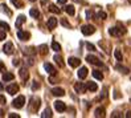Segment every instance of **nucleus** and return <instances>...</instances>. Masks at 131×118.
Masks as SVG:
<instances>
[{"instance_id": "nucleus-14", "label": "nucleus", "mask_w": 131, "mask_h": 118, "mask_svg": "<svg viewBox=\"0 0 131 118\" xmlns=\"http://www.w3.org/2000/svg\"><path fill=\"white\" fill-rule=\"evenodd\" d=\"M3 51L5 54H12L13 53V44L12 43H7L4 46H3Z\"/></svg>"}, {"instance_id": "nucleus-15", "label": "nucleus", "mask_w": 131, "mask_h": 118, "mask_svg": "<svg viewBox=\"0 0 131 118\" xmlns=\"http://www.w3.org/2000/svg\"><path fill=\"white\" fill-rule=\"evenodd\" d=\"M88 73H89L88 68H86V66H82V68L78 70V78H81V80H83V78H86Z\"/></svg>"}, {"instance_id": "nucleus-17", "label": "nucleus", "mask_w": 131, "mask_h": 118, "mask_svg": "<svg viewBox=\"0 0 131 118\" xmlns=\"http://www.w3.org/2000/svg\"><path fill=\"white\" fill-rule=\"evenodd\" d=\"M57 27V19L56 17H50L48 20V28L49 29H54Z\"/></svg>"}, {"instance_id": "nucleus-33", "label": "nucleus", "mask_w": 131, "mask_h": 118, "mask_svg": "<svg viewBox=\"0 0 131 118\" xmlns=\"http://www.w3.org/2000/svg\"><path fill=\"white\" fill-rule=\"evenodd\" d=\"M49 11H50V12H53V13H60V12H61V11L57 8V7H56V5H53V4L49 7Z\"/></svg>"}, {"instance_id": "nucleus-3", "label": "nucleus", "mask_w": 131, "mask_h": 118, "mask_svg": "<svg viewBox=\"0 0 131 118\" xmlns=\"http://www.w3.org/2000/svg\"><path fill=\"white\" fill-rule=\"evenodd\" d=\"M109 33L111 35V36H122V35H125L126 33V29L125 28H118V27H113V28H110L109 29Z\"/></svg>"}, {"instance_id": "nucleus-1", "label": "nucleus", "mask_w": 131, "mask_h": 118, "mask_svg": "<svg viewBox=\"0 0 131 118\" xmlns=\"http://www.w3.org/2000/svg\"><path fill=\"white\" fill-rule=\"evenodd\" d=\"M86 61L89 64H93V65H97V66H103V62L99 60L98 57L93 56V54H88L86 56Z\"/></svg>"}, {"instance_id": "nucleus-38", "label": "nucleus", "mask_w": 131, "mask_h": 118, "mask_svg": "<svg viewBox=\"0 0 131 118\" xmlns=\"http://www.w3.org/2000/svg\"><path fill=\"white\" fill-rule=\"evenodd\" d=\"M5 31H0V40H4V38H5Z\"/></svg>"}, {"instance_id": "nucleus-27", "label": "nucleus", "mask_w": 131, "mask_h": 118, "mask_svg": "<svg viewBox=\"0 0 131 118\" xmlns=\"http://www.w3.org/2000/svg\"><path fill=\"white\" fill-rule=\"evenodd\" d=\"M52 115H53V114H52V110H50L49 107L45 109L44 112H42V114H41V117H42V118H50Z\"/></svg>"}, {"instance_id": "nucleus-24", "label": "nucleus", "mask_w": 131, "mask_h": 118, "mask_svg": "<svg viewBox=\"0 0 131 118\" xmlns=\"http://www.w3.org/2000/svg\"><path fill=\"white\" fill-rule=\"evenodd\" d=\"M86 86H88V89H89L90 92H97V90H98V85H97L95 82H91V81H90V82H88Z\"/></svg>"}, {"instance_id": "nucleus-22", "label": "nucleus", "mask_w": 131, "mask_h": 118, "mask_svg": "<svg viewBox=\"0 0 131 118\" xmlns=\"http://www.w3.org/2000/svg\"><path fill=\"white\" fill-rule=\"evenodd\" d=\"M115 69H117V70H119V72L121 73H123V74H128V72H130V69L128 68H126V66H122V65H117V66H115Z\"/></svg>"}, {"instance_id": "nucleus-8", "label": "nucleus", "mask_w": 131, "mask_h": 118, "mask_svg": "<svg viewBox=\"0 0 131 118\" xmlns=\"http://www.w3.org/2000/svg\"><path fill=\"white\" fill-rule=\"evenodd\" d=\"M86 89H88V86L85 85V84H82V82H77V84L74 85V90H75L77 93H80V94L85 93V92H86Z\"/></svg>"}, {"instance_id": "nucleus-21", "label": "nucleus", "mask_w": 131, "mask_h": 118, "mask_svg": "<svg viewBox=\"0 0 131 118\" xmlns=\"http://www.w3.org/2000/svg\"><path fill=\"white\" fill-rule=\"evenodd\" d=\"M29 15H30L33 19H38V17H40V11H38L37 8H32V9L29 11Z\"/></svg>"}, {"instance_id": "nucleus-36", "label": "nucleus", "mask_w": 131, "mask_h": 118, "mask_svg": "<svg viewBox=\"0 0 131 118\" xmlns=\"http://www.w3.org/2000/svg\"><path fill=\"white\" fill-rule=\"evenodd\" d=\"M61 24H62L64 27H66V28H70V24H69V23H68L65 19H62V20H61Z\"/></svg>"}, {"instance_id": "nucleus-12", "label": "nucleus", "mask_w": 131, "mask_h": 118, "mask_svg": "<svg viewBox=\"0 0 131 118\" xmlns=\"http://www.w3.org/2000/svg\"><path fill=\"white\" fill-rule=\"evenodd\" d=\"M44 68H45V70H47V72H48L49 74H53V76H54V74L57 73L56 68L53 66L52 64H49V62H45V64H44Z\"/></svg>"}, {"instance_id": "nucleus-34", "label": "nucleus", "mask_w": 131, "mask_h": 118, "mask_svg": "<svg viewBox=\"0 0 131 118\" xmlns=\"http://www.w3.org/2000/svg\"><path fill=\"white\" fill-rule=\"evenodd\" d=\"M86 48H88L90 52H94V51H95V46H94L93 44H90V43H86Z\"/></svg>"}, {"instance_id": "nucleus-16", "label": "nucleus", "mask_w": 131, "mask_h": 118, "mask_svg": "<svg viewBox=\"0 0 131 118\" xmlns=\"http://www.w3.org/2000/svg\"><path fill=\"white\" fill-rule=\"evenodd\" d=\"M105 114H106L105 107H97V109H95V112H94V115H95L97 118H99V117H105Z\"/></svg>"}, {"instance_id": "nucleus-25", "label": "nucleus", "mask_w": 131, "mask_h": 118, "mask_svg": "<svg viewBox=\"0 0 131 118\" xmlns=\"http://www.w3.org/2000/svg\"><path fill=\"white\" fill-rule=\"evenodd\" d=\"M24 23H25V16H24V15H20V16L16 19V27L20 28V25L24 24Z\"/></svg>"}, {"instance_id": "nucleus-41", "label": "nucleus", "mask_w": 131, "mask_h": 118, "mask_svg": "<svg viewBox=\"0 0 131 118\" xmlns=\"http://www.w3.org/2000/svg\"><path fill=\"white\" fill-rule=\"evenodd\" d=\"M86 16H88V19H90L91 16H93V12H91V11H88V12H86Z\"/></svg>"}, {"instance_id": "nucleus-28", "label": "nucleus", "mask_w": 131, "mask_h": 118, "mask_svg": "<svg viewBox=\"0 0 131 118\" xmlns=\"http://www.w3.org/2000/svg\"><path fill=\"white\" fill-rule=\"evenodd\" d=\"M95 17L101 19V20H106V19H107V13H106V12H103V11H99V12L95 15Z\"/></svg>"}, {"instance_id": "nucleus-40", "label": "nucleus", "mask_w": 131, "mask_h": 118, "mask_svg": "<svg viewBox=\"0 0 131 118\" xmlns=\"http://www.w3.org/2000/svg\"><path fill=\"white\" fill-rule=\"evenodd\" d=\"M2 70H4V62L0 60V72H2Z\"/></svg>"}, {"instance_id": "nucleus-11", "label": "nucleus", "mask_w": 131, "mask_h": 118, "mask_svg": "<svg viewBox=\"0 0 131 118\" xmlns=\"http://www.w3.org/2000/svg\"><path fill=\"white\" fill-rule=\"evenodd\" d=\"M54 109L57 110V112L62 113V112H65V110H66V105L64 104L62 101H56L54 102Z\"/></svg>"}, {"instance_id": "nucleus-29", "label": "nucleus", "mask_w": 131, "mask_h": 118, "mask_svg": "<svg viewBox=\"0 0 131 118\" xmlns=\"http://www.w3.org/2000/svg\"><path fill=\"white\" fill-rule=\"evenodd\" d=\"M52 49L56 51V52H60V51H61V45H60L58 43H56V41H53V43H52Z\"/></svg>"}, {"instance_id": "nucleus-47", "label": "nucleus", "mask_w": 131, "mask_h": 118, "mask_svg": "<svg viewBox=\"0 0 131 118\" xmlns=\"http://www.w3.org/2000/svg\"><path fill=\"white\" fill-rule=\"evenodd\" d=\"M3 89H4V86H3V85H2V84H0V92H2V90H3Z\"/></svg>"}, {"instance_id": "nucleus-44", "label": "nucleus", "mask_w": 131, "mask_h": 118, "mask_svg": "<svg viewBox=\"0 0 131 118\" xmlns=\"http://www.w3.org/2000/svg\"><path fill=\"white\" fill-rule=\"evenodd\" d=\"M68 0H58V4H66Z\"/></svg>"}, {"instance_id": "nucleus-26", "label": "nucleus", "mask_w": 131, "mask_h": 118, "mask_svg": "<svg viewBox=\"0 0 131 118\" xmlns=\"http://www.w3.org/2000/svg\"><path fill=\"white\" fill-rule=\"evenodd\" d=\"M65 11L68 15H70V16H73V15L75 13V8H74V5H66L65 7Z\"/></svg>"}, {"instance_id": "nucleus-10", "label": "nucleus", "mask_w": 131, "mask_h": 118, "mask_svg": "<svg viewBox=\"0 0 131 118\" xmlns=\"http://www.w3.org/2000/svg\"><path fill=\"white\" fill-rule=\"evenodd\" d=\"M68 64L70 65L72 68H77V66H80V64H81V60H80V58H77V57H69V60H68Z\"/></svg>"}, {"instance_id": "nucleus-45", "label": "nucleus", "mask_w": 131, "mask_h": 118, "mask_svg": "<svg viewBox=\"0 0 131 118\" xmlns=\"http://www.w3.org/2000/svg\"><path fill=\"white\" fill-rule=\"evenodd\" d=\"M111 117H121V115H119V113H117V112H114V113L111 114Z\"/></svg>"}, {"instance_id": "nucleus-2", "label": "nucleus", "mask_w": 131, "mask_h": 118, "mask_svg": "<svg viewBox=\"0 0 131 118\" xmlns=\"http://www.w3.org/2000/svg\"><path fill=\"white\" fill-rule=\"evenodd\" d=\"M24 104H25V97L24 96H19L17 98H15L12 101V106L16 107V109H21L24 106Z\"/></svg>"}, {"instance_id": "nucleus-9", "label": "nucleus", "mask_w": 131, "mask_h": 118, "mask_svg": "<svg viewBox=\"0 0 131 118\" xmlns=\"http://www.w3.org/2000/svg\"><path fill=\"white\" fill-rule=\"evenodd\" d=\"M17 37L20 38L21 41H27V40H29L30 33L27 32V31H19V32H17Z\"/></svg>"}, {"instance_id": "nucleus-20", "label": "nucleus", "mask_w": 131, "mask_h": 118, "mask_svg": "<svg viewBox=\"0 0 131 118\" xmlns=\"http://www.w3.org/2000/svg\"><path fill=\"white\" fill-rule=\"evenodd\" d=\"M93 76H94V78H97V80H99V81H102L103 80V73L101 72V70H93Z\"/></svg>"}, {"instance_id": "nucleus-18", "label": "nucleus", "mask_w": 131, "mask_h": 118, "mask_svg": "<svg viewBox=\"0 0 131 118\" xmlns=\"http://www.w3.org/2000/svg\"><path fill=\"white\" fill-rule=\"evenodd\" d=\"M53 60H54V61L57 62V65H58L60 68H64V65H65V64H64V61H62V57H61L60 54H56V56L53 57Z\"/></svg>"}, {"instance_id": "nucleus-7", "label": "nucleus", "mask_w": 131, "mask_h": 118, "mask_svg": "<svg viewBox=\"0 0 131 118\" xmlns=\"http://www.w3.org/2000/svg\"><path fill=\"white\" fill-rule=\"evenodd\" d=\"M5 90L8 92L11 96H15V94L19 92V85H17V84H11V85H8V86L5 88Z\"/></svg>"}, {"instance_id": "nucleus-43", "label": "nucleus", "mask_w": 131, "mask_h": 118, "mask_svg": "<svg viewBox=\"0 0 131 118\" xmlns=\"http://www.w3.org/2000/svg\"><path fill=\"white\" fill-rule=\"evenodd\" d=\"M126 118H131V110H128V112L126 113Z\"/></svg>"}, {"instance_id": "nucleus-23", "label": "nucleus", "mask_w": 131, "mask_h": 118, "mask_svg": "<svg viewBox=\"0 0 131 118\" xmlns=\"http://www.w3.org/2000/svg\"><path fill=\"white\" fill-rule=\"evenodd\" d=\"M0 11L4 12V13H7L8 16H12V11L8 9V7H7L5 4H0Z\"/></svg>"}, {"instance_id": "nucleus-32", "label": "nucleus", "mask_w": 131, "mask_h": 118, "mask_svg": "<svg viewBox=\"0 0 131 118\" xmlns=\"http://www.w3.org/2000/svg\"><path fill=\"white\" fill-rule=\"evenodd\" d=\"M0 28H3L4 31H9V29H11V28H9V25L7 24L5 21H0Z\"/></svg>"}, {"instance_id": "nucleus-37", "label": "nucleus", "mask_w": 131, "mask_h": 118, "mask_svg": "<svg viewBox=\"0 0 131 118\" xmlns=\"http://www.w3.org/2000/svg\"><path fill=\"white\" fill-rule=\"evenodd\" d=\"M40 49H41V53L42 54H47V45H41Z\"/></svg>"}, {"instance_id": "nucleus-31", "label": "nucleus", "mask_w": 131, "mask_h": 118, "mask_svg": "<svg viewBox=\"0 0 131 118\" xmlns=\"http://www.w3.org/2000/svg\"><path fill=\"white\" fill-rule=\"evenodd\" d=\"M11 3L16 7V8H21L23 7V3H21V0H11Z\"/></svg>"}, {"instance_id": "nucleus-42", "label": "nucleus", "mask_w": 131, "mask_h": 118, "mask_svg": "<svg viewBox=\"0 0 131 118\" xmlns=\"http://www.w3.org/2000/svg\"><path fill=\"white\" fill-rule=\"evenodd\" d=\"M0 102H2V104H5V98L3 96H0Z\"/></svg>"}, {"instance_id": "nucleus-48", "label": "nucleus", "mask_w": 131, "mask_h": 118, "mask_svg": "<svg viewBox=\"0 0 131 118\" xmlns=\"http://www.w3.org/2000/svg\"><path fill=\"white\" fill-rule=\"evenodd\" d=\"M73 2H77V3H82V0H73Z\"/></svg>"}, {"instance_id": "nucleus-46", "label": "nucleus", "mask_w": 131, "mask_h": 118, "mask_svg": "<svg viewBox=\"0 0 131 118\" xmlns=\"http://www.w3.org/2000/svg\"><path fill=\"white\" fill-rule=\"evenodd\" d=\"M19 61H20V60H17V58H16V60H13V65H16V66H17V65H19Z\"/></svg>"}, {"instance_id": "nucleus-13", "label": "nucleus", "mask_w": 131, "mask_h": 118, "mask_svg": "<svg viewBox=\"0 0 131 118\" xmlns=\"http://www.w3.org/2000/svg\"><path fill=\"white\" fill-rule=\"evenodd\" d=\"M50 93L53 94V96H56V97H62V96H65V90H64L62 88H53Z\"/></svg>"}, {"instance_id": "nucleus-35", "label": "nucleus", "mask_w": 131, "mask_h": 118, "mask_svg": "<svg viewBox=\"0 0 131 118\" xmlns=\"http://www.w3.org/2000/svg\"><path fill=\"white\" fill-rule=\"evenodd\" d=\"M38 88H40V82L33 81V84H32V90H37Z\"/></svg>"}, {"instance_id": "nucleus-49", "label": "nucleus", "mask_w": 131, "mask_h": 118, "mask_svg": "<svg viewBox=\"0 0 131 118\" xmlns=\"http://www.w3.org/2000/svg\"><path fill=\"white\" fill-rule=\"evenodd\" d=\"M30 2H36V0H30Z\"/></svg>"}, {"instance_id": "nucleus-5", "label": "nucleus", "mask_w": 131, "mask_h": 118, "mask_svg": "<svg viewBox=\"0 0 131 118\" xmlns=\"http://www.w3.org/2000/svg\"><path fill=\"white\" fill-rule=\"evenodd\" d=\"M30 102H32V104H33V106L30 105L29 110H30V112H33V113H36L37 110H38V107H40V104H41V101H40V98L35 97V98H32V100H30Z\"/></svg>"}, {"instance_id": "nucleus-39", "label": "nucleus", "mask_w": 131, "mask_h": 118, "mask_svg": "<svg viewBox=\"0 0 131 118\" xmlns=\"http://www.w3.org/2000/svg\"><path fill=\"white\" fill-rule=\"evenodd\" d=\"M8 117H9V118H20V115H19V114H16V113H11Z\"/></svg>"}, {"instance_id": "nucleus-6", "label": "nucleus", "mask_w": 131, "mask_h": 118, "mask_svg": "<svg viewBox=\"0 0 131 118\" xmlns=\"http://www.w3.org/2000/svg\"><path fill=\"white\" fill-rule=\"evenodd\" d=\"M19 76H20V78H21L23 82H27L28 78H29V72H28V69H27V68H20Z\"/></svg>"}, {"instance_id": "nucleus-50", "label": "nucleus", "mask_w": 131, "mask_h": 118, "mask_svg": "<svg viewBox=\"0 0 131 118\" xmlns=\"http://www.w3.org/2000/svg\"><path fill=\"white\" fill-rule=\"evenodd\" d=\"M128 2H130V3H131V0H128Z\"/></svg>"}, {"instance_id": "nucleus-30", "label": "nucleus", "mask_w": 131, "mask_h": 118, "mask_svg": "<svg viewBox=\"0 0 131 118\" xmlns=\"http://www.w3.org/2000/svg\"><path fill=\"white\" fill-rule=\"evenodd\" d=\"M114 56H115V58H117L118 61H122V53H121V51L119 49H115V52H114Z\"/></svg>"}, {"instance_id": "nucleus-19", "label": "nucleus", "mask_w": 131, "mask_h": 118, "mask_svg": "<svg viewBox=\"0 0 131 118\" xmlns=\"http://www.w3.org/2000/svg\"><path fill=\"white\" fill-rule=\"evenodd\" d=\"M13 78H15V74L11 73V72H7V73L3 74V81H12Z\"/></svg>"}, {"instance_id": "nucleus-4", "label": "nucleus", "mask_w": 131, "mask_h": 118, "mask_svg": "<svg viewBox=\"0 0 131 118\" xmlns=\"http://www.w3.org/2000/svg\"><path fill=\"white\" fill-rule=\"evenodd\" d=\"M81 32H82L85 36H90V35H93V33L95 32V27L90 25V24L82 25V28H81Z\"/></svg>"}]
</instances>
